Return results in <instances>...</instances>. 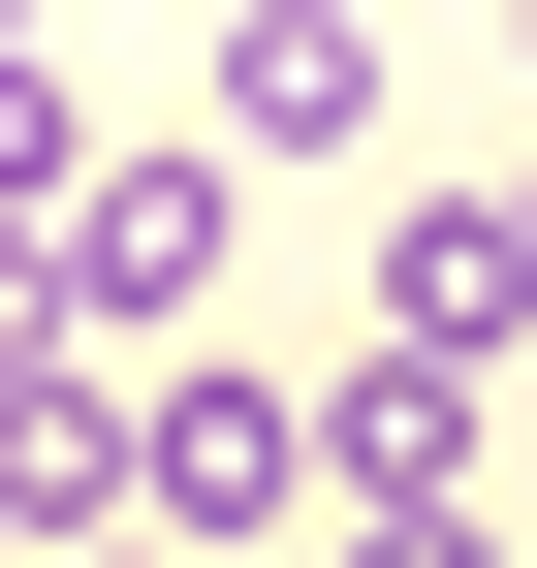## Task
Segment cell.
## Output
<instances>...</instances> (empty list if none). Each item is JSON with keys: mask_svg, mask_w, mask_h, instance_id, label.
<instances>
[{"mask_svg": "<svg viewBox=\"0 0 537 568\" xmlns=\"http://www.w3.org/2000/svg\"><path fill=\"white\" fill-rule=\"evenodd\" d=\"M379 347H412V379H506L537 347V190H412V222H379Z\"/></svg>", "mask_w": 537, "mask_h": 568, "instance_id": "3", "label": "cell"}, {"mask_svg": "<svg viewBox=\"0 0 537 568\" xmlns=\"http://www.w3.org/2000/svg\"><path fill=\"white\" fill-rule=\"evenodd\" d=\"M63 190H95V126H63V63H32V32H0V222H32V253H63Z\"/></svg>", "mask_w": 537, "mask_h": 568, "instance_id": "6", "label": "cell"}, {"mask_svg": "<svg viewBox=\"0 0 537 568\" xmlns=\"http://www.w3.org/2000/svg\"><path fill=\"white\" fill-rule=\"evenodd\" d=\"M285 474H316V410H285V379H253V347H190V379H159V410H126V537H190V568H222L253 506H285Z\"/></svg>", "mask_w": 537, "mask_h": 568, "instance_id": "1", "label": "cell"}, {"mask_svg": "<svg viewBox=\"0 0 537 568\" xmlns=\"http://www.w3.org/2000/svg\"><path fill=\"white\" fill-rule=\"evenodd\" d=\"M348 126H379V32L348 0H253L222 32V159H348Z\"/></svg>", "mask_w": 537, "mask_h": 568, "instance_id": "4", "label": "cell"}, {"mask_svg": "<svg viewBox=\"0 0 537 568\" xmlns=\"http://www.w3.org/2000/svg\"><path fill=\"white\" fill-rule=\"evenodd\" d=\"M95 568H190V537H95Z\"/></svg>", "mask_w": 537, "mask_h": 568, "instance_id": "8", "label": "cell"}, {"mask_svg": "<svg viewBox=\"0 0 537 568\" xmlns=\"http://www.w3.org/2000/svg\"><path fill=\"white\" fill-rule=\"evenodd\" d=\"M32 284H63V347H159V316H222V159H95Z\"/></svg>", "mask_w": 537, "mask_h": 568, "instance_id": "2", "label": "cell"}, {"mask_svg": "<svg viewBox=\"0 0 537 568\" xmlns=\"http://www.w3.org/2000/svg\"><path fill=\"white\" fill-rule=\"evenodd\" d=\"M348 568H506V537H475V506H348Z\"/></svg>", "mask_w": 537, "mask_h": 568, "instance_id": "7", "label": "cell"}, {"mask_svg": "<svg viewBox=\"0 0 537 568\" xmlns=\"http://www.w3.org/2000/svg\"><path fill=\"white\" fill-rule=\"evenodd\" d=\"M316 474H348V506H475V379H412V347H379V379L316 410Z\"/></svg>", "mask_w": 537, "mask_h": 568, "instance_id": "5", "label": "cell"}]
</instances>
